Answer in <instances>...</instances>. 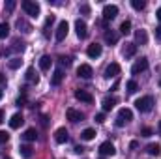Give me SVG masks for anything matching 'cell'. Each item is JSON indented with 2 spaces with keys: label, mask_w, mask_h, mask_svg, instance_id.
Returning <instances> with one entry per match:
<instances>
[{
  "label": "cell",
  "mask_w": 161,
  "mask_h": 159,
  "mask_svg": "<svg viewBox=\"0 0 161 159\" xmlns=\"http://www.w3.org/2000/svg\"><path fill=\"white\" fill-rule=\"evenodd\" d=\"M152 105H154V99H152L150 96L139 97V99L135 101V107H137V111H141V112H148V111H152Z\"/></svg>",
  "instance_id": "obj_1"
},
{
  "label": "cell",
  "mask_w": 161,
  "mask_h": 159,
  "mask_svg": "<svg viewBox=\"0 0 161 159\" xmlns=\"http://www.w3.org/2000/svg\"><path fill=\"white\" fill-rule=\"evenodd\" d=\"M23 9H25V11H26L30 17H38V15H40V9H41V8H40V4H38V2L25 0V2H23Z\"/></svg>",
  "instance_id": "obj_2"
},
{
  "label": "cell",
  "mask_w": 161,
  "mask_h": 159,
  "mask_svg": "<svg viewBox=\"0 0 161 159\" xmlns=\"http://www.w3.org/2000/svg\"><path fill=\"white\" fill-rule=\"evenodd\" d=\"M129 120H133V112H131V109H120V112H118V116H116V125L122 127V125H125Z\"/></svg>",
  "instance_id": "obj_3"
},
{
  "label": "cell",
  "mask_w": 161,
  "mask_h": 159,
  "mask_svg": "<svg viewBox=\"0 0 161 159\" xmlns=\"http://www.w3.org/2000/svg\"><path fill=\"white\" fill-rule=\"evenodd\" d=\"M68 32H69L68 21H60V23H58V28H56V41H64L66 36H68Z\"/></svg>",
  "instance_id": "obj_4"
},
{
  "label": "cell",
  "mask_w": 161,
  "mask_h": 159,
  "mask_svg": "<svg viewBox=\"0 0 161 159\" xmlns=\"http://www.w3.org/2000/svg\"><path fill=\"white\" fill-rule=\"evenodd\" d=\"M116 15H118V6L109 4V6L103 8V19H105V21H113Z\"/></svg>",
  "instance_id": "obj_5"
},
{
  "label": "cell",
  "mask_w": 161,
  "mask_h": 159,
  "mask_svg": "<svg viewBox=\"0 0 161 159\" xmlns=\"http://www.w3.org/2000/svg\"><path fill=\"white\" fill-rule=\"evenodd\" d=\"M75 34H77V38L79 40H84L86 36H88V26H86V23L84 21H75Z\"/></svg>",
  "instance_id": "obj_6"
},
{
  "label": "cell",
  "mask_w": 161,
  "mask_h": 159,
  "mask_svg": "<svg viewBox=\"0 0 161 159\" xmlns=\"http://www.w3.org/2000/svg\"><path fill=\"white\" fill-rule=\"evenodd\" d=\"M146 69H148V60H146V58H141V60H137V62L133 64L131 73H133V75H139V73H142V71H146Z\"/></svg>",
  "instance_id": "obj_7"
},
{
  "label": "cell",
  "mask_w": 161,
  "mask_h": 159,
  "mask_svg": "<svg viewBox=\"0 0 161 159\" xmlns=\"http://www.w3.org/2000/svg\"><path fill=\"white\" fill-rule=\"evenodd\" d=\"M118 75H120V64H116V62L109 64L107 69H105V79H114Z\"/></svg>",
  "instance_id": "obj_8"
},
{
  "label": "cell",
  "mask_w": 161,
  "mask_h": 159,
  "mask_svg": "<svg viewBox=\"0 0 161 159\" xmlns=\"http://www.w3.org/2000/svg\"><path fill=\"white\" fill-rule=\"evenodd\" d=\"M68 139H69V135H68V129H66V127H58V129L54 131V140H56L58 144H64Z\"/></svg>",
  "instance_id": "obj_9"
},
{
  "label": "cell",
  "mask_w": 161,
  "mask_h": 159,
  "mask_svg": "<svg viewBox=\"0 0 161 159\" xmlns=\"http://www.w3.org/2000/svg\"><path fill=\"white\" fill-rule=\"evenodd\" d=\"M101 45L99 43H92V45H88V51H86V54L90 56V58H99L101 56Z\"/></svg>",
  "instance_id": "obj_10"
},
{
  "label": "cell",
  "mask_w": 161,
  "mask_h": 159,
  "mask_svg": "<svg viewBox=\"0 0 161 159\" xmlns=\"http://www.w3.org/2000/svg\"><path fill=\"white\" fill-rule=\"evenodd\" d=\"M99 152H101V156H114L116 154V148H114V144L113 142H103L101 146H99Z\"/></svg>",
  "instance_id": "obj_11"
},
{
  "label": "cell",
  "mask_w": 161,
  "mask_h": 159,
  "mask_svg": "<svg viewBox=\"0 0 161 159\" xmlns=\"http://www.w3.org/2000/svg\"><path fill=\"white\" fill-rule=\"evenodd\" d=\"M77 75L82 77V79H90V77L94 75V71H92V68H90L88 64H80L79 68H77Z\"/></svg>",
  "instance_id": "obj_12"
},
{
  "label": "cell",
  "mask_w": 161,
  "mask_h": 159,
  "mask_svg": "<svg viewBox=\"0 0 161 159\" xmlns=\"http://www.w3.org/2000/svg\"><path fill=\"white\" fill-rule=\"evenodd\" d=\"M75 97H77L79 101H82V103H92V101H94V96H92L90 92H86V90H77V92H75Z\"/></svg>",
  "instance_id": "obj_13"
},
{
  "label": "cell",
  "mask_w": 161,
  "mask_h": 159,
  "mask_svg": "<svg viewBox=\"0 0 161 159\" xmlns=\"http://www.w3.org/2000/svg\"><path fill=\"white\" fill-rule=\"evenodd\" d=\"M148 43V34L146 30H137L135 32V45H146Z\"/></svg>",
  "instance_id": "obj_14"
},
{
  "label": "cell",
  "mask_w": 161,
  "mask_h": 159,
  "mask_svg": "<svg viewBox=\"0 0 161 159\" xmlns=\"http://www.w3.org/2000/svg\"><path fill=\"white\" fill-rule=\"evenodd\" d=\"M66 116H68L69 122H80V120L84 118L82 112H80V111H75V109H68V111H66Z\"/></svg>",
  "instance_id": "obj_15"
},
{
  "label": "cell",
  "mask_w": 161,
  "mask_h": 159,
  "mask_svg": "<svg viewBox=\"0 0 161 159\" xmlns=\"http://www.w3.org/2000/svg\"><path fill=\"white\" fill-rule=\"evenodd\" d=\"M23 122H25V118H23V114H13L11 118H9V127L11 129H17V127H21L23 125Z\"/></svg>",
  "instance_id": "obj_16"
},
{
  "label": "cell",
  "mask_w": 161,
  "mask_h": 159,
  "mask_svg": "<svg viewBox=\"0 0 161 159\" xmlns=\"http://www.w3.org/2000/svg\"><path fill=\"white\" fill-rule=\"evenodd\" d=\"M135 52H137V45H135V43H125V47H124L122 54H124L125 58H131Z\"/></svg>",
  "instance_id": "obj_17"
},
{
  "label": "cell",
  "mask_w": 161,
  "mask_h": 159,
  "mask_svg": "<svg viewBox=\"0 0 161 159\" xmlns=\"http://www.w3.org/2000/svg\"><path fill=\"white\" fill-rule=\"evenodd\" d=\"M101 105H103V111H111V109L116 105V97H113V96H107V97H103Z\"/></svg>",
  "instance_id": "obj_18"
},
{
  "label": "cell",
  "mask_w": 161,
  "mask_h": 159,
  "mask_svg": "<svg viewBox=\"0 0 161 159\" xmlns=\"http://www.w3.org/2000/svg\"><path fill=\"white\" fill-rule=\"evenodd\" d=\"M25 77H26L28 82H32V84H38V82H40V77H38V73H36V69H34V68H28Z\"/></svg>",
  "instance_id": "obj_19"
},
{
  "label": "cell",
  "mask_w": 161,
  "mask_h": 159,
  "mask_svg": "<svg viewBox=\"0 0 161 159\" xmlns=\"http://www.w3.org/2000/svg\"><path fill=\"white\" fill-rule=\"evenodd\" d=\"M62 80H64V71H62V69H54V73H53V77H51V84H53V86H58Z\"/></svg>",
  "instance_id": "obj_20"
},
{
  "label": "cell",
  "mask_w": 161,
  "mask_h": 159,
  "mask_svg": "<svg viewBox=\"0 0 161 159\" xmlns=\"http://www.w3.org/2000/svg\"><path fill=\"white\" fill-rule=\"evenodd\" d=\"M51 64H53L51 56L43 54V56L40 58V68H41V71H49V69H51Z\"/></svg>",
  "instance_id": "obj_21"
},
{
  "label": "cell",
  "mask_w": 161,
  "mask_h": 159,
  "mask_svg": "<svg viewBox=\"0 0 161 159\" xmlns=\"http://www.w3.org/2000/svg\"><path fill=\"white\" fill-rule=\"evenodd\" d=\"M105 41H107L109 45H116V43H118V34L113 32V30H107V32H105Z\"/></svg>",
  "instance_id": "obj_22"
},
{
  "label": "cell",
  "mask_w": 161,
  "mask_h": 159,
  "mask_svg": "<svg viewBox=\"0 0 161 159\" xmlns=\"http://www.w3.org/2000/svg\"><path fill=\"white\" fill-rule=\"evenodd\" d=\"M23 139H25V140H28V142H32V140H36V139H38V133H36V129H34V127H28V129L25 131V135H23Z\"/></svg>",
  "instance_id": "obj_23"
},
{
  "label": "cell",
  "mask_w": 161,
  "mask_h": 159,
  "mask_svg": "<svg viewBox=\"0 0 161 159\" xmlns=\"http://www.w3.org/2000/svg\"><path fill=\"white\" fill-rule=\"evenodd\" d=\"M80 139H82V140H92V139H96V129L86 127V129L80 133Z\"/></svg>",
  "instance_id": "obj_24"
},
{
  "label": "cell",
  "mask_w": 161,
  "mask_h": 159,
  "mask_svg": "<svg viewBox=\"0 0 161 159\" xmlns=\"http://www.w3.org/2000/svg\"><path fill=\"white\" fill-rule=\"evenodd\" d=\"M19 154L23 156V157H32V146H28V144H23V146H19Z\"/></svg>",
  "instance_id": "obj_25"
},
{
  "label": "cell",
  "mask_w": 161,
  "mask_h": 159,
  "mask_svg": "<svg viewBox=\"0 0 161 159\" xmlns=\"http://www.w3.org/2000/svg\"><path fill=\"white\" fill-rule=\"evenodd\" d=\"M146 150H148V154H150V156H156V157L161 156V146H159V144H150Z\"/></svg>",
  "instance_id": "obj_26"
},
{
  "label": "cell",
  "mask_w": 161,
  "mask_h": 159,
  "mask_svg": "<svg viewBox=\"0 0 161 159\" xmlns=\"http://www.w3.org/2000/svg\"><path fill=\"white\" fill-rule=\"evenodd\" d=\"M125 88H127L129 94H135V92L139 90V84H137L135 80H127V82H125Z\"/></svg>",
  "instance_id": "obj_27"
},
{
  "label": "cell",
  "mask_w": 161,
  "mask_h": 159,
  "mask_svg": "<svg viewBox=\"0 0 161 159\" xmlns=\"http://www.w3.org/2000/svg\"><path fill=\"white\" fill-rule=\"evenodd\" d=\"M9 36V26L8 23H0V38H8Z\"/></svg>",
  "instance_id": "obj_28"
},
{
  "label": "cell",
  "mask_w": 161,
  "mask_h": 159,
  "mask_svg": "<svg viewBox=\"0 0 161 159\" xmlns=\"http://www.w3.org/2000/svg\"><path fill=\"white\" fill-rule=\"evenodd\" d=\"M120 32L122 34H129V32H131V21H124V23H122Z\"/></svg>",
  "instance_id": "obj_29"
},
{
  "label": "cell",
  "mask_w": 161,
  "mask_h": 159,
  "mask_svg": "<svg viewBox=\"0 0 161 159\" xmlns=\"http://www.w3.org/2000/svg\"><path fill=\"white\" fill-rule=\"evenodd\" d=\"M131 6H133L135 9H139V11H141V9H144V8H146V2H144V0H131Z\"/></svg>",
  "instance_id": "obj_30"
},
{
  "label": "cell",
  "mask_w": 161,
  "mask_h": 159,
  "mask_svg": "<svg viewBox=\"0 0 161 159\" xmlns=\"http://www.w3.org/2000/svg\"><path fill=\"white\" fill-rule=\"evenodd\" d=\"M21 58H11L9 62H8V66H9V69H17V68H21Z\"/></svg>",
  "instance_id": "obj_31"
},
{
  "label": "cell",
  "mask_w": 161,
  "mask_h": 159,
  "mask_svg": "<svg viewBox=\"0 0 161 159\" xmlns=\"http://www.w3.org/2000/svg\"><path fill=\"white\" fill-rule=\"evenodd\" d=\"M53 23H54V15H49V17H47V21H45V32H43L45 36H49V26H51Z\"/></svg>",
  "instance_id": "obj_32"
},
{
  "label": "cell",
  "mask_w": 161,
  "mask_h": 159,
  "mask_svg": "<svg viewBox=\"0 0 161 159\" xmlns=\"http://www.w3.org/2000/svg\"><path fill=\"white\" fill-rule=\"evenodd\" d=\"M9 140V133H6V131H0V146L2 144H6Z\"/></svg>",
  "instance_id": "obj_33"
},
{
  "label": "cell",
  "mask_w": 161,
  "mask_h": 159,
  "mask_svg": "<svg viewBox=\"0 0 161 159\" xmlns=\"http://www.w3.org/2000/svg\"><path fill=\"white\" fill-rule=\"evenodd\" d=\"M60 64L66 66V68H69V66H71V58H68V56H60Z\"/></svg>",
  "instance_id": "obj_34"
},
{
  "label": "cell",
  "mask_w": 161,
  "mask_h": 159,
  "mask_svg": "<svg viewBox=\"0 0 161 159\" xmlns=\"http://www.w3.org/2000/svg\"><path fill=\"white\" fill-rule=\"evenodd\" d=\"M152 133H154V131H152L150 127H142V129H141V135H142V137H152Z\"/></svg>",
  "instance_id": "obj_35"
},
{
  "label": "cell",
  "mask_w": 161,
  "mask_h": 159,
  "mask_svg": "<svg viewBox=\"0 0 161 159\" xmlns=\"http://www.w3.org/2000/svg\"><path fill=\"white\" fill-rule=\"evenodd\" d=\"M80 13H82V15H90V6H88V4H82V6H80Z\"/></svg>",
  "instance_id": "obj_36"
},
{
  "label": "cell",
  "mask_w": 161,
  "mask_h": 159,
  "mask_svg": "<svg viewBox=\"0 0 161 159\" xmlns=\"http://www.w3.org/2000/svg\"><path fill=\"white\" fill-rule=\"evenodd\" d=\"M96 122H97V123H103V122H105V114H103V112L96 114Z\"/></svg>",
  "instance_id": "obj_37"
},
{
  "label": "cell",
  "mask_w": 161,
  "mask_h": 159,
  "mask_svg": "<svg viewBox=\"0 0 161 159\" xmlns=\"http://www.w3.org/2000/svg\"><path fill=\"white\" fill-rule=\"evenodd\" d=\"M73 152H75L77 156H80V154L84 152V148H82V146H75V148H73Z\"/></svg>",
  "instance_id": "obj_38"
},
{
  "label": "cell",
  "mask_w": 161,
  "mask_h": 159,
  "mask_svg": "<svg viewBox=\"0 0 161 159\" xmlns=\"http://www.w3.org/2000/svg\"><path fill=\"white\" fill-rule=\"evenodd\" d=\"M6 8H8V11H11V9H13V8H15V2H13V0H9V2H8V6H6Z\"/></svg>",
  "instance_id": "obj_39"
},
{
  "label": "cell",
  "mask_w": 161,
  "mask_h": 159,
  "mask_svg": "<svg viewBox=\"0 0 161 159\" xmlns=\"http://www.w3.org/2000/svg\"><path fill=\"white\" fill-rule=\"evenodd\" d=\"M25 103H26V97H25V96L17 99V105H19V107H21V105H25Z\"/></svg>",
  "instance_id": "obj_40"
},
{
  "label": "cell",
  "mask_w": 161,
  "mask_h": 159,
  "mask_svg": "<svg viewBox=\"0 0 161 159\" xmlns=\"http://www.w3.org/2000/svg\"><path fill=\"white\" fill-rule=\"evenodd\" d=\"M118 86H120V80H114V84H113V88H111V90L114 92V90H118Z\"/></svg>",
  "instance_id": "obj_41"
},
{
  "label": "cell",
  "mask_w": 161,
  "mask_h": 159,
  "mask_svg": "<svg viewBox=\"0 0 161 159\" xmlns=\"http://www.w3.org/2000/svg\"><path fill=\"white\" fill-rule=\"evenodd\" d=\"M137 146H139V142H137V140H131V144H129V148H131V150H135Z\"/></svg>",
  "instance_id": "obj_42"
},
{
  "label": "cell",
  "mask_w": 161,
  "mask_h": 159,
  "mask_svg": "<svg viewBox=\"0 0 161 159\" xmlns=\"http://www.w3.org/2000/svg\"><path fill=\"white\" fill-rule=\"evenodd\" d=\"M156 38H158V40H161V26H158V28H156Z\"/></svg>",
  "instance_id": "obj_43"
},
{
  "label": "cell",
  "mask_w": 161,
  "mask_h": 159,
  "mask_svg": "<svg viewBox=\"0 0 161 159\" xmlns=\"http://www.w3.org/2000/svg\"><path fill=\"white\" fill-rule=\"evenodd\" d=\"M156 17H158V19H159V21H161V8H159V9H158V11H156Z\"/></svg>",
  "instance_id": "obj_44"
},
{
  "label": "cell",
  "mask_w": 161,
  "mask_h": 159,
  "mask_svg": "<svg viewBox=\"0 0 161 159\" xmlns=\"http://www.w3.org/2000/svg\"><path fill=\"white\" fill-rule=\"evenodd\" d=\"M4 122V111H0V123Z\"/></svg>",
  "instance_id": "obj_45"
},
{
  "label": "cell",
  "mask_w": 161,
  "mask_h": 159,
  "mask_svg": "<svg viewBox=\"0 0 161 159\" xmlns=\"http://www.w3.org/2000/svg\"><path fill=\"white\" fill-rule=\"evenodd\" d=\"M2 82H6V77H4V75L0 73V84H2Z\"/></svg>",
  "instance_id": "obj_46"
},
{
  "label": "cell",
  "mask_w": 161,
  "mask_h": 159,
  "mask_svg": "<svg viewBox=\"0 0 161 159\" xmlns=\"http://www.w3.org/2000/svg\"><path fill=\"white\" fill-rule=\"evenodd\" d=\"M158 131H159V133H161V122H159V125H158Z\"/></svg>",
  "instance_id": "obj_47"
},
{
  "label": "cell",
  "mask_w": 161,
  "mask_h": 159,
  "mask_svg": "<svg viewBox=\"0 0 161 159\" xmlns=\"http://www.w3.org/2000/svg\"><path fill=\"white\" fill-rule=\"evenodd\" d=\"M0 99H2V90H0Z\"/></svg>",
  "instance_id": "obj_48"
},
{
  "label": "cell",
  "mask_w": 161,
  "mask_h": 159,
  "mask_svg": "<svg viewBox=\"0 0 161 159\" xmlns=\"http://www.w3.org/2000/svg\"><path fill=\"white\" fill-rule=\"evenodd\" d=\"M4 159H11V157H4Z\"/></svg>",
  "instance_id": "obj_49"
},
{
  "label": "cell",
  "mask_w": 161,
  "mask_h": 159,
  "mask_svg": "<svg viewBox=\"0 0 161 159\" xmlns=\"http://www.w3.org/2000/svg\"><path fill=\"white\" fill-rule=\"evenodd\" d=\"M101 159H105V157H101Z\"/></svg>",
  "instance_id": "obj_50"
}]
</instances>
